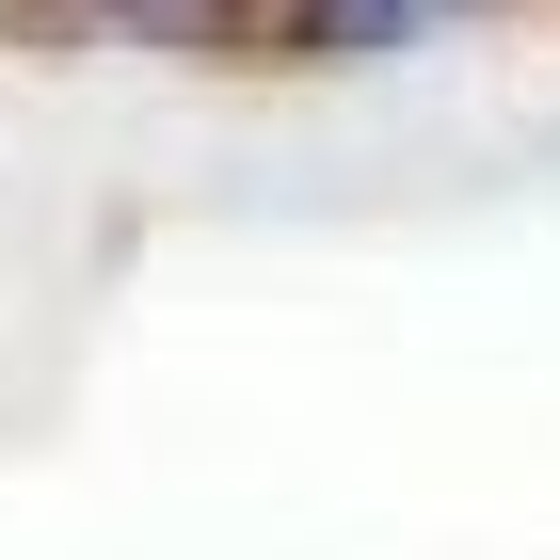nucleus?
<instances>
[{
  "mask_svg": "<svg viewBox=\"0 0 560 560\" xmlns=\"http://www.w3.org/2000/svg\"><path fill=\"white\" fill-rule=\"evenodd\" d=\"M448 16H480V0H272V48L369 65V48H417V33H448Z\"/></svg>",
  "mask_w": 560,
  "mask_h": 560,
  "instance_id": "obj_1",
  "label": "nucleus"
},
{
  "mask_svg": "<svg viewBox=\"0 0 560 560\" xmlns=\"http://www.w3.org/2000/svg\"><path fill=\"white\" fill-rule=\"evenodd\" d=\"M81 33H129V48H241V33H272V0H81Z\"/></svg>",
  "mask_w": 560,
  "mask_h": 560,
  "instance_id": "obj_2",
  "label": "nucleus"
}]
</instances>
